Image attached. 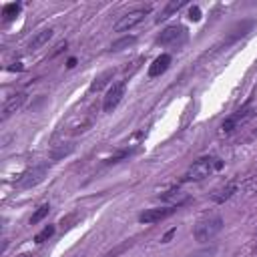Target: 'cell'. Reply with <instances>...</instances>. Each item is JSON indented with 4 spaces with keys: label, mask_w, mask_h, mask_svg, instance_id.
<instances>
[{
    "label": "cell",
    "mask_w": 257,
    "mask_h": 257,
    "mask_svg": "<svg viewBox=\"0 0 257 257\" xmlns=\"http://www.w3.org/2000/svg\"><path fill=\"white\" fill-rule=\"evenodd\" d=\"M179 207L177 205H171V207H155V209H145L141 215H139V221L141 223H157V221H163L167 217H171Z\"/></svg>",
    "instance_id": "8"
},
{
    "label": "cell",
    "mask_w": 257,
    "mask_h": 257,
    "mask_svg": "<svg viewBox=\"0 0 257 257\" xmlns=\"http://www.w3.org/2000/svg\"><path fill=\"white\" fill-rule=\"evenodd\" d=\"M46 171H48V165L32 167V169H28L26 173H22V175H20V179H18V183H16V185H18V187H22V189H30V187L38 185V183L44 179Z\"/></svg>",
    "instance_id": "6"
},
{
    "label": "cell",
    "mask_w": 257,
    "mask_h": 257,
    "mask_svg": "<svg viewBox=\"0 0 257 257\" xmlns=\"http://www.w3.org/2000/svg\"><path fill=\"white\" fill-rule=\"evenodd\" d=\"M48 211H50V205L48 203H44V205H40L34 213H32V217H30V225H36V223H40L46 215H48Z\"/></svg>",
    "instance_id": "19"
},
{
    "label": "cell",
    "mask_w": 257,
    "mask_h": 257,
    "mask_svg": "<svg viewBox=\"0 0 257 257\" xmlns=\"http://www.w3.org/2000/svg\"><path fill=\"white\" fill-rule=\"evenodd\" d=\"M221 229H223V217H221V215H209V217L201 219V221L195 225L193 235H195V239H197L199 243H207V241H211Z\"/></svg>",
    "instance_id": "2"
},
{
    "label": "cell",
    "mask_w": 257,
    "mask_h": 257,
    "mask_svg": "<svg viewBox=\"0 0 257 257\" xmlns=\"http://www.w3.org/2000/svg\"><path fill=\"white\" fill-rule=\"evenodd\" d=\"M74 64H76V58H70V60H68V64H66V66H68V68H72V66H74Z\"/></svg>",
    "instance_id": "24"
},
{
    "label": "cell",
    "mask_w": 257,
    "mask_h": 257,
    "mask_svg": "<svg viewBox=\"0 0 257 257\" xmlns=\"http://www.w3.org/2000/svg\"><path fill=\"white\" fill-rule=\"evenodd\" d=\"M189 18H191L193 22H199V20H201V8H199V6H193V8L189 10Z\"/></svg>",
    "instance_id": "22"
},
{
    "label": "cell",
    "mask_w": 257,
    "mask_h": 257,
    "mask_svg": "<svg viewBox=\"0 0 257 257\" xmlns=\"http://www.w3.org/2000/svg\"><path fill=\"white\" fill-rule=\"evenodd\" d=\"M149 12H151V6H141V8H135V10L126 12V14L120 16V20L114 24V30H116V32H126V30H131V28L137 26Z\"/></svg>",
    "instance_id": "3"
},
{
    "label": "cell",
    "mask_w": 257,
    "mask_h": 257,
    "mask_svg": "<svg viewBox=\"0 0 257 257\" xmlns=\"http://www.w3.org/2000/svg\"><path fill=\"white\" fill-rule=\"evenodd\" d=\"M253 116V110L251 108H241V110H237V112H233V114H229L223 122H221V133H233L235 128H239L241 124H245L249 118Z\"/></svg>",
    "instance_id": "5"
},
{
    "label": "cell",
    "mask_w": 257,
    "mask_h": 257,
    "mask_svg": "<svg viewBox=\"0 0 257 257\" xmlns=\"http://www.w3.org/2000/svg\"><path fill=\"white\" fill-rule=\"evenodd\" d=\"M169 64H171V54H161V56H157V58L153 60V64L149 66V76H151V78L161 76V74L169 68Z\"/></svg>",
    "instance_id": "10"
},
{
    "label": "cell",
    "mask_w": 257,
    "mask_h": 257,
    "mask_svg": "<svg viewBox=\"0 0 257 257\" xmlns=\"http://www.w3.org/2000/svg\"><path fill=\"white\" fill-rule=\"evenodd\" d=\"M221 167H223V161H221L219 157H201V159H197V161L185 171V175L181 177V181H183V183H197V181H203V179H207L211 173L219 171Z\"/></svg>",
    "instance_id": "1"
},
{
    "label": "cell",
    "mask_w": 257,
    "mask_h": 257,
    "mask_svg": "<svg viewBox=\"0 0 257 257\" xmlns=\"http://www.w3.org/2000/svg\"><path fill=\"white\" fill-rule=\"evenodd\" d=\"M54 231H56V227H54V225H46V227H44L40 233H36V237H34V243H38V245H40V243L48 241V239L54 235Z\"/></svg>",
    "instance_id": "20"
},
{
    "label": "cell",
    "mask_w": 257,
    "mask_h": 257,
    "mask_svg": "<svg viewBox=\"0 0 257 257\" xmlns=\"http://www.w3.org/2000/svg\"><path fill=\"white\" fill-rule=\"evenodd\" d=\"M185 38H187V30H185L183 26L173 24V26H167V28L159 34L157 44H163V46H167V44H179V42H183Z\"/></svg>",
    "instance_id": "7"
},
{
    "label": "cell",
    "mask_w": 257,
    "mask_h": 257,
    "mask_svg": "<svg viewBox=\"0 0 257 257\" xmlns=\"http://www.w3.org/2000/svg\"><path fill=\"white\" fill-rule=\"evenodd\" d=\"M24 100H26V94H24V92H16V94H12V96L4 102V106H2V120H6L12 112H16V110L24 104Z\"/></svg>",
    "instance_id": "9"
},
{
    "label": "cell",
    "mask_w": 257,
    "mask_h": 257,
    "mask_svg": "<svg viewBox=\"0 0 257 257\" xmlns=\"http://www.w3.org/2000/svg\"><path fill=\"white\" fill-rule=\"evenodd\" d=\"M161 201H167V203H173V205H181L183 201H187V195L179 189V187H173V189H169L167 193H163L161 195Z\"/></svg>",
    "instance_id": "14"
},
{
    "label": "cell",
    "mask_w": 257,
    "mask_h": 257,
    "mask_svg": "<svg viewBox=\"0 0 257 257\" xmlns=\"http://www.w3.org/2000/svg\"><path fill=\"white\" fill-rule=\"evenodd\" d=\"M124 90H126V82H124V80L114 82V84H112V86L106 90V94H104V100H102V110H104V112H112V110L118 106V102L122 100Z\"/></svg>",
    "instance_id": "4"
},
{
    "label": "cell",
    "mask_w": 257,
    "mask_h": 257,
    "mask_svg": "<svg viewBox=\"0 0 257 257\" xmlns=\"http://www.w3.org/2000/svg\"><path fill=\"white\" fill-rule=\"evenodd\" d=\"M175 233H177V227H173V229H169V231H167V233L163 235V239H161V241H163V243H169V241H171V237H173Z\"/></svg>",
    "instance_id": "23"
},
{
    "label": "cell",
    "mask_w": 257,
    "mask_h": 257,
    "mask_svg": "<svg viewBox=\"0 0 257 257\" xmlns=\"http://www.w3.org/2000/svg\"><path fill=\"white\" fill-rule=\"evenodd\" d=\"M187 4V0H173V2H169L161 12H159V16H157V22H163V20H167L171 14H175L177 10H181L183 6Z\"/></svg>",
    "instance_id": "15"
},
{
    "label": "cell",
    "mask_w": 257,
    "mask_h": 257,
    "mask_svg": "<svg viewBox=\"0 0 257 257\" xmlns=\"http://www.w3.org/2000/svg\"><path fill=\"white\" fill-rule=\"evenodd\" d=\"M112 74H114V70L112 68H108V70H104V72H100L94 80H92V84H90V92H94V90H100L106 82H108V78H112Z\"/></svg>",
    "instance_id": "16"
},
{
    "label": "cell",
    "mask_w": 257,
    "mask_h": 257,
    "mask_svg": "<svg viewBox=\"0 0 257 257\" xmlns=\"http://www.w3.org/2000/svg\"><path fill=\"white\" fill-rule=\"evenodd\" d=\"M217 253V245H207V247H201L193 253H189L187 257H213Z\"/></svg>",
    "instance_id": "21"
},
{
    "label": "cell",
    "mask_w": 257,
    "mask_h": 257,
    "mask_svg": "<svg viewBox=\"0 0 257 257\" xmlns=\"http://www.w3.org/2000/svg\"><path fill=\"white\" fill-rule=\"evenodd\" d=\"M235 191H237V185H235V183H227V185H223V187L215 189V191H213V195H211V199H213L215 203H225V201H227Z\"/></svg>",
    "instance_id": "12"
},
{
    "label": "cell",
    "mask_w": 257,
    "mask_h": 257,
    "mask_svg": "<svg viewBox=\"0 0 257 257\" xmlns=\"http://www.w3.org/2000/svg\"><path fill=\"white\" fill-rule=\"evenodd\" d=\"M253 28V20H245V22H241V24H237L233 30H231V34L227 36V40H225V44H231V42H235V40H239L241 36H245L249 30Z\"/></svg>",
    "instance_id": "13"
},
{
    "label": "cell",
    "mask_w": 257,
    "mask_h": 257,
    "mask_svg": "<svg viewBox=\"0 0 257 257\" xmlns=\"http://www.w3.org/2000/svg\"><path fill=\"white\" fill-rule=\"evenodd\" d=\"M18 12H20V4H18V2H10V4H4V8H2V20H4V22H8V20H14Z\"/></svg>",
    "instance_id": "17"
},
{
    "label": "cell",
    "mask_w": 257,
    "mask_h": 257,
    "mask_svg": "<svg viewBox=\"0 0 257 257\" xmlns=\"http://www.w3.org/2000/svg\"><path fill=\"white\" fill-rule=\"evenodd\" d=\"M50 38H52V28H44V30L36 32V34L32 36V40L28 42V50H38V48L44 46Z\"/></svg>",
    "instance_id": "11"
},
{
    "label": "cell",
    "mask_w": 257,
    "mask_h": 257,
    "mask_svg": "<svg viewBox=\"0 0 257 257\" xmlns=\"http://www.w3.org/2000/svg\"><path fill=\"white\" fill-rule=\"evenodd\" d=\"M135 42H137V36H122V38H118V40H114L110 44V50L112 52H118V50H124L128 46H133Z\"/></svg>",
    "instance_id": "18"
}]
</instances>
